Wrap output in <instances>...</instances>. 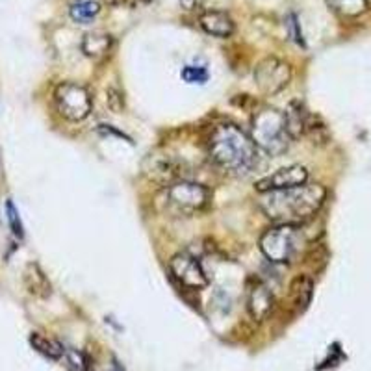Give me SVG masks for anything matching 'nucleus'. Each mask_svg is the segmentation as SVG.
I'll return each mask as SVG.
<instances>
[{
    "mask_svg": "<svg viewBox=\"0 0 371 371\" xmlns=\"http://www.w3.org/2000/svg\"><path fill=\"white\" fill-rule=\"evenodd\" d=\"M210 158L231 174H249L258 167V147L236 125H217L208 140Z\"/></svg>",
    "mask_w": 371,
    "mask_h": 371,
    "instance_id": "obj_2",
    "label": "nucleus"
},
{
    "mask_svg": "<svg viewBox=\"0 0 371 371\" xmlns=\"http://www.w3.org/2000/svg\"><path fill=\"white\" fill-rule=\"evenodd\" d=\"M54 104L61 117L69 121H82L91 112V95L84 85L75 82H63L54 91Z\"/></svg>",
    "mask_w": 371,
    "mask_h": 371,
    "instance_id": "obj_5",
    "label": "nucleus"
},
{
    "mask_svg": "<svg viewBox=\"0 0 371 371\" xmlns=\"http://www.w3.org/2000/svg\"><path fill=\"white\" fill-rule=\"evenodd\" d=\"M100 11V4L97 0H75L69 8L70 19L75 23L88 24L93 21Z\"/></svg>",
    "mask_w": 371,
    "mask_h": 371,
    "instance_id": "obj_16",
    "label": "nucleus"
},
{
    "mask_svg": "<svg viewBox=\"0 0 371 371\" xmlns=\"http://www.w3.org/2000/svg\"><path fill=\"white\" fill-rule=\"evenodd\" d=\"M251 136H253L254 145L260 147L262 151L271 156L284 155L291 143L284 113L273 108H266L262 112L254 113Z\"/></svg>",
    "mask_w": 371,
    "mask_h": 371,
    "instance_id": "obj_3",
    "label": "nucleus"
},
{
    "mask_svg": "<svg viewBox=\"0 0 371 371\" xmlns=\"http://www.w3.org/2000/svg\"><path fill=\"white\" fill-rule=\"evenodd\" d=\"M286 26H288V33H290V38L293 39L299 47H305V38H303L301 24H299V19H297L296 14L288 15Z\"/></svg>",
    "mask_w": 371,
    "mask_h": 371,
    "instance_id": "obj_20",
    "label": "nucleus"
},
{
    "mask_svg": "<svg viewBox=\"0 0 371 371\" xmlns=\"http://www.w3.org/2000/svg\"><path fill=\"white\" fill-rule=\"evenodd\" d=\"M330 8L345 17H357L367 8V0H329Z\"/></svg>",
    "mask_w": 371,
    "mask_h": 371,
    "instance_id": "obj_17",
    "label": "nucleus"
},
{
    "mask_svg": "<svg viewBox=\"0 0 371 371\" xmlns=\"http://www.w3.org/2000/svg\"><path fill=\"white\" fill-rule=\"evenodd\" d=\"M327 189L320 184H303L297 188L262 193L260 208L277 225L299 226L320 211Z\"/></svg>",
    "mask_w": 371,
    "mask_h": 371,
    "instance_id": "obj_1",
    "label": "nucleus"
},
{
    "mask_svg": "<svg viewBox=\"0 0 371 371\" xmlns=\"http://www.w3.org/2000/svg\"><path fill=\"white\" fill-rule=\"evenodd\" d=\"M108 371H125V370H122V366H121V364H119V362L115 360V358H113V362H112V367H110Z\"/></svg>",
    "mask_w": 371,
    "mask_h": 371,
    "instance_id": "obj_23",
    "label": "nucleus"
},
{
    "mask_svg": "<svg viewBox=\"0 0 371 371\" xmlns=\"http://www.w3.org/2000/svg\"><path fill=\"white\" fill-rule=\"evenodd\" d=\"M306 182H308V171L303 165L296 164L282 167V169L263 177V179H260L258 182L254 184V188L260 193H268L275 192V189L297 188V186H303Z\"/></svg>",
    "mask_w": 371,
    "mask_h": 371,
    "instance_id": "obj_9",
    "label": "nucleus"
},
{
    "mask_svg": "<svg viewBox=\"0 0 371 371\" xmlns=\"http://www.w3.org/2000/svg\"><path fill=\"white\" fill-rule=\"evenodd\" d=\"M30 345L38 352H41L43 357L51 358V360H60L66 355V349H63V345L60 342L48 338V336H45L41 333H32Z\"/></svg>",
    "mask_w": 371,
    "mask_h": 371,
    "instance_id": "obj_15",
    "label": "nucleus"
},
{
    "mask_svg": "<svg viewBox=\"0 0 371 371\" xmlns=\"http://www.w3.org/2000/svg\"><path fill=\"white\" fill-rule=\"evenodd\" d=\"M169 269L173 277L189 290H201L208 284L207 271L202 268L201 260L189 253L174 254L169 262Z\"/></svg>",
    "mask_w": 371,
    "mask_h": 371,
    "instance_id": "obj_8",
    "label": "nucleus"
},
{
    "mask_svg": "<svg viewBox=\"0 0 371 371\" xmlns=\"http://www.w3.org/2000/svg\"><path fill=\"white\" fill-rule=\"evenodd\" d=\"M291 299H293V305L299 308V310H305L306 306L310 305L312 293H314V282L310 277L306 275H299L296 281L291 282Z\"/></svg>",
    "mask_w": 371,
    "mask_h": 371,
    "instance_id": "obj_14",
    "label": "nucleus"
},
{
    "mask_svg": "<svg viewBox=\"0 0 371 371\" xmlns=\"http://www.w3.org/2000/svg\"><path fill=\"white\" fill-rule=\"evenodd\" d=\"M80 47L85 56L93 58V60H99V58L106 56L110 48H112V36L104 32L85 33Z\"/></svg>",
    "mask_w": 371,
    "mask_h": 371,
    "instance_id": "obj_13",
    "label": "nucleus"
},
{
    "mask_svg": "<svg viewBox=\"0 0 371 371\" xmlns=\"http://www.w3.org/2000/svg\"><path fill=\"white\" fill-rule=\"evenodd\" d=\"M202 30L210 36H216V38H229L234 33V21L225 14V11H216L208 10L201 15Z\"/></svg>",
    "mask_w": 371,
    "mask_h": 371,
    "instance_id": "obj_11",
    "label": "nucleus"
},
{
    "mask_svg": "<svg viewBox=\"0 0 371 371\" xmlns=\"http://www.w3.org/2000/svg\"><path fill=\"white\" fill-rule=\"evenodd\" d=\"M106 103H108V108L115 113L125 110V97H122V93L117 88H110V90L106 91Z\"/></svg>",
    "mask_w": 371,
    "mask_h": 371,
    "instance_id": "obj_22",
    "label": "nucleus"
},
{
    "mask_svg": "<svg viewBox=\"0 0 371 371\" xmlns=\"http://www.w3.org/2000/svg\"><path fill=\"white\" fill-rule=\"evenodd\" d=\"M67 360L75 371H90V358L85 357V352L82 351H66Z\"/></svg>",
    "mask_w": 371,
    "mask_h": 371,
    "instance_id": "obj_21",
    "label": "nucleus"
},
{
    "mask_svg": "<svg viewBox=\"0 0 371 371\" xmlns=\"http://www.w3.org/2000/svg\"><path fill=\"white\" fill-rule=\"evenodd\" d=\"M284 119H286V128L291 140H299L306 134V127H308L312 115L306 112V108L299 100H293L284 112Z\"/></svg>",
    "mask_w": 371,
    "mask_h": 371,
    "instance_id": "obj_12",
    "label": "nucleus"
},
{
    "mask_svg": "<svg viewBox=\"0 0 371 371\" xmlns=\"http://www.w3.org/2000/svg\"><path fill=\"white\" fill-rule=\"evenodd\" d=\"M180 78H182L186 84H207L210 80V73L204 66H195V63H188L184 66L180 70Z\"/></svg>",
    "mask_w": 371,
    "mask_h": 371,
    "instance_id": "obj_18",
    "label": "nucleus"
},
{
    "mask_svg": "<svg viewBox=\"0 0 371 371\" xmlns=\"http://www.w3.org/2000/svg\"><path fill=\"white\" fill-rule=\"evenodd\" d=\"M6 214H8V221H10V229L17 238H23L24 232H23V223H21V217H19V211L15 208V204L11 201L6 202Z\"/></svg>",
    "mask_w": 371,
    "mask_h": 371,
    "instance_id": "obj_19",
    "label": "nucleus"
},
{
    "mask_svg": "<svg viewBox=\"0 0 371 371\" xmlns=\"http://www.w3.org/2000/svg\"><path fill=\"white\" fill-rule=\"evenodd\" d=\"M247 308L253 320L263 321L275 308V296L269 290L268 284L256 281L254 286L249 290V299H247Z\"/></svg>",
    "mask_w": 371,
    "mask_h": 371,
    "instance_id": "obj_10",
    "label": "nucleus"
},
{
    "mask_svg": "<svg viewBox=\"0 0 371 371\" xmlns=\"http://www.w3.org/2000/svg\"><path fill=\"white\" fill-rule=\"evenodd\" d=\"M290 78V66L277 58H266L254 69V82L258 85V90L266 95H275L284 90Z\"/></svg>",
    "mask_w": 371,
    "mask_h": 371,
    "instance_id": "obj_7",
    "label": "nucleus"
},
{
    "mask_svg": "<svg viewBox=\"0 0 371 371\" xmlns=\"http://www.w3.org/2000/svg\"><path fill=\"white\" fill-rule=\"evenodd\" d=\"M260 249L271 263H290L303 249V234L299 226L277 225L260 238Z\"/></svg>",
    "mask_w": 371,
    "mask_h": 371,
    "instance_id": "obj_4",
    "label": "nucleus"
},
{
    "mask_svg": "<svg viewBox=\"0 0 371 371\" xmlns=\"http://www.w3.org/2000/svg\"><path fill=\"white\" fill-rule=\"evenodd\" d=\"M167 202L179 214L193 216L204 210L210 202V189L195 182H177L171 184L167 189Z\"/></svg>",
    "mask_w": 371,
    "mask_h": 371,
    "instance_id": "obj_6",
    "label": "nucleus"
}]
</instances>
